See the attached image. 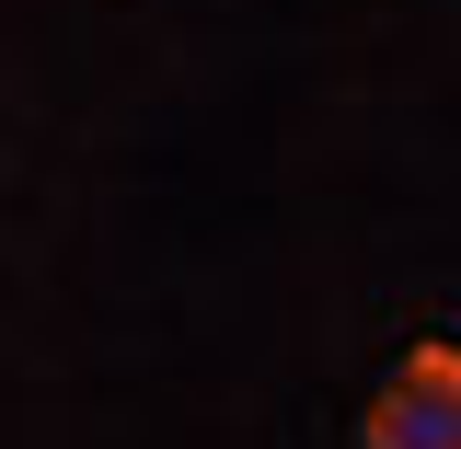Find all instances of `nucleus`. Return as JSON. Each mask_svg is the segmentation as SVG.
<instances>
[{
	"label": "nucleus",
	"mask_w": 461,
	"mask_h": 449,
	"mask_svg": "<svg viewBox=\"0 0 461 449\" xmlns=\"http://www.w3.org/2000/svg\"><path fill=\"white\" fill-rule=\"evenodd\" d=\"M369 449H461V346H415L357 415Z\"/></svg>",
	"instance_id": "obj_1"
}]
</instances>
